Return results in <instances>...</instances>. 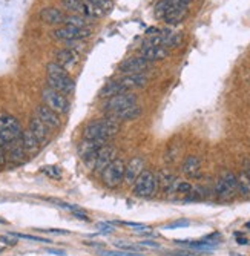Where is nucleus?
Returning a JSON list of instances; mask_svg holds the SVG:
<instances>
[{
	"instance_id": "20e7f679",
	"label": "nucleus",
	"mask_w": 250,
	"mask_h": 256,
	"mask_svg": "<svg viewBox=\"0 0 250 256\" xmlns=\"http://www.w3.org/2000/svg\"><path fill=\"white\" fill-rule=\"evenodd\" d=\"M158 190V181L157 175L151 170H143L132 184L134 195L138 198H152Z\"/></svg>"
},
{
	"instance_id": "6e6552de",
	"label": "nucleus",
	"mask_w": 250,
	"mask_h": 256,
	"mask_svg": "<svg viewBox=\"0 0 250 256\" xmlns=\"http://www.w3.org/2000/svg\"><path fill=\"white\" fill-rule=\"evenodd\" d=\"M215 194H217L218 200H221V201L234 200L238 195L237 175L232 172H224L215 184Z\"/></svg>"
},
{
	"instance_id": "f257e3e1",
	"label": "nucleus",
	"mask_w": 250,
	"mask_h": 256,
	"mask_svg": "<svg viewBox=\"0 0 250 256\" xmlns=\"http://www.w3.org/2000/svg\"><path fill=\"white\" fill-rule=\"evenodd\" d=\"M118 132H120V123L111 117H105V118L91 121L85 127V131H83V138L108 141L114 138Z\"/></svg>"
},
{
	"instance_id": "aec40b11",
	"label": "nucleus",
	"mask_w": 250,
	"mask_h": 256,
	"mask_svg": "<svg viewBox=\"0 0 250 256\" xmlns=\"http://www.w3.org/2000/svg\"><path fill=\"white\" fill-rule=\"evenodd\" d=\"M38 15L48 25H61V23H65V17H66L63 14V11L58 9V8H54V6L43 8V9L40 11Z\"/></svg>"
},
{
	"instance_id": "2eb2a0df",
	"label": "nucleus",
	"mask_w": 250,
	"mask_h": 256,
	"mask_svg": "<svg viewBox=\"0 0 250 256\" xmlns=\"http://www.w3.org/2000/svg\"><path fill=\"white\" fill-rule=\"evenodd\" d=\"M29 131L32 132V135L38 140V143H40L41 146L48 143L51 129H49V127H48L43 121H41L40 118H37L35 115L29 118Z\"/></svg>"
},
{
	"instance_id": "9b49d317",
	"label": "nucleus",
	"mask_w": 250,
	"mask_h": 256,
	"mask_svg": "<svg viewBox=\"0 0 250 256\" xmlns=\"http://www.w3.org/2000/svg\"><path fill=\"white\" fill-rule=\"evenodd\" d=\"M152 63L144 60L141 57H129L126 60H123L118 65V71L124 75L128 74H144L146 71L151 69Z\"/></svg>"
},
{
	"instance_id": "a878e982",
	"label": "nucleus",
	"mask_w": 250,
	"mask_h": 256,
	"mask_svg": "<svg viewBox=\"0 0 250 256\" xmlns=\"http://www.w3.org/2000/svg\"><path fill=\"white\" fill-rule=\"evenodd\" d=\"M157 181H158V189H161L163 192H171L174 183L177 181V178L174 177V174L168 169H161L160 172L157 174Z\"/></svg>"
},
{
	"instance_id": "5701e85b",
	"label": "nucleus",
	"mask_w": 250,
	"mask_h": 256,
	"mask_svg": "<svg viewBox=\"0 0 250 256\" xmlns=\"http://www.w3.org/2000/svg\"><path fill=\"white\" fill-rule=\"evenodd\" d=\"M22 143H23V147H25V152H26V155H37L38 154V151H40V147H41V144L38 143V140L32 135V132L29 131V129H25L23 132H22Z\"/></svg>"
},
{
	"instance_id": "cd10ccee",
	"label": "nucleus",
	"mask_w": 250,
	"mask_h": 256,
	"mask_svg": "<svg viewBox=\"0 0 250 256\" xmlns=\"http://www.w3.org/2000/svg\"><path fill=\"white\" fill-rule=\"evenodd\" d=\"M237 187H238V194L246 198V200H250V180L249 177L246 175V172H240L237 175Z\"/></svg>"
},
{
	"instance_id": "0eeeda50",
	"label": "nucleus",
	"mask_w": 250,
	"mask_h": 256,
	"mask_svg": "<svg viewBox=\"0 0 250 256\" xmlns=\"http://www.w3.org/2000/svg\"><path fill=\"white\" fill-rule=\"evenodd\" d=\"M124 170H126V163L121 158H115L101 172V178L105 186L109 189H117L124 181Z\"/></svg>"
},
{
	"instance_id": "79ce46f5",
	"label": "nucleus",
	"mask_w": 250,
	"mask_h": 256,
	"mask_svg": "<svg viewBox=\"0 0 250 256\" xmlns=\"http://www.w3.org/2000/svg\"><path fill=\"white\" fill-rule=\"evenodd\" d=\"M97 227H98L101 232H108V233H112V232H114V227H111L109 224H105V223H100Z\"/></svg>"
},
{
	"instance_id": "c85d7f7f",
	"label": "nucleus",
	"mask_w": 250,
	"mask_h": 256,
	"mask_svg": "<svg viewBox=\"0 0 250 256\" xmlns=\"http://www.w3.org/2000/svg\"><path fill=\"white\" fill-rule=\"evenodd\" d=\"M65 25H69V26H74V28H91L88 18L81 17V15H77V14L66 15L65 17Z\"/></svg>"
},
{
	"instance_id": "a18cd8bd",
	"label": "nucleus",
	"mask_w": 250,
	"mask_h": 256,
	"mask_svg": "<svg viewBox=\"0 0 250 256\" xmlns=\"http://www.w3.org/2000/svg\"><path fill=\"white\" fill-rule=\"evenodd\" d=\"M175 256H195V255H192V253H181V252H178V253H174Z\"/></svg>"
},
{
	"instance_id": "a211bd4d",
	"label": "nucleus",
	"mask_w": 250,
	"mask_h": 256,
	"mask_svg": "<svg viewBox=\"0 0 250 256\" xmlns=\"http://www.w3.org/2000/svg\"><path fill=\"white\" fill-rule=\"evenodd\" d=\"M169 55V49H166L164 46H152V45H143L140 48V57L148 60L151 63L164 60Z\"/></svg>"
},
{
	"instance_id": "6ab92c4d",
	"label": "nucleus",
	"mask_w": 250,
	"mask_h": 256,
	"mask_svg": "<svg viewBox=\"0 0 250 256\" xmlns=\"http://www.w3.org/2000/svg\"><path fill=\"white\" fill-rule=\"evenodd\" d=\"M78 61V54L69 48H65V49H60L57 54H55V63H58V65L61 68H65L66 71L72 69Z\"/></svg>"
},
{
	"instance_id": "c756f323",
	"label": "nucleus",
	"mask_w": 250,
	"mask_h": 256,
	"mask_svg": "<svg viewBox=\"0 0 250 256\" xmlns=\"http://www.w3.org/2000/svg\"><path fill=\"white\" fill-rule=\"evenodd\" d=\"M192 190H194V186H192L189 181H178V180L174 183V186H172V189H171V192L180 194V195H183L184 198H186V197H189V195L192 194Z\"/></svg>"
},
{
	"instance_id": "4468645a",
	"label": "nucleus",
	"mask_w": 250,
	"mask_h": 256,
	"mask_svg": "<svg viewBox=\"0 0 250 256\" xmlns=\"http://www.w3.org/2000/svg\"><path fill=\"white\" fill-rule=\"evenodd\" d=\"M115 154H117V149L112 144H105L103 147H100L95 157V164H94L95 172H103V169L115 160Z\"/></svg>"
},
{
	"instance_id": "4c0bfd02",
	"label": "nucleus",
	"mask_w": 250,
	"mask_h": 256,
	"mask_svg": "<svg viewBox=\"0 0 250 256\" xmlns=\"http://www.w3.org/2000/svg\"><path fill=\"white\" fill-rule=\"evenodd\" d=\"M117 246H118V249H121V250H128V252H137V246H132V244H121V243H117Z\"/></svg>"
},
{
	"instance_id": "f03ea898",
	"label": "nucleus",
	"mask_w": 250,
	"mask_h": 256,
	"mask_svg": "<svg viewBox=\"0 0 250 256\" xmlns=\"http://www.w3.org/2000/svg\"><path fill=\"white\" fill-rule=\"evenodd\" d=\"M46 74H48V86L65 94L71 95L75 91V81L69 75V71L61 68L58 63L51 61L46 66Z\"/></svg>"
},
{
	"instance_id": "c9c22d12",
	"label": "nucleus",
	"mask_w": 250,
	"mask_h": 256,
	"mask_svg": "<svg viewBox=\"0 0 250 256\" xmlns=\"http://www.w3.org/2000/svg\"><path fill=\"white\" fill-rule=\"evenodd\" d=\"M187 226H189V221H187V220H180V221L168 224V226H166V229H180V227H187Z\"/></svg>"
},
{
	"instance_id": "2f4dec72",
	"label": "nucleus",
	"mask_w": 250,
	"mask_h": 256,
	"mask_svg": "<svg viewBox=\"0 0 250 256\" xmlns=\"http://www.w3.org/2000/svg\"><path fill=\"white\" fill-rule=\"evenodd\" d=\"M41 174H45L48 178H52V180L61 178V170L57 166H45L43 169H41Z\"/></svg>"
},
{
	"instance_id": "473e14b6",
	"label": "nucleus",
	"mask_w": 250,
	"mask_h": 256,
	"mask_svg": "<svg viewBox=\"0 0 250 256\" xmlns=\"http://www.w3.org/2000/svg\"><path fill=\"white\" fill-rule=\"evenodd\" d=\"M94 3L101 9V12L108 15L114 9V2L112 0H94Z\"/></svg>"
},
{
	"instance_id": "ea45409f",
	"label": "nucleus",
	"mask_w": 250,
	"mask_h": 256,
	"mask_svg": "<svg viewBox=\"0 0 250 256\" xmlns=\"http://www.w3.org/2000/svg\"><path fill=\"white\" fill-rule=\"evenodd\" d=\"M5 163H6V152H5V149L0 146V170L3 169Z\"/></svg>"
},
{
	"instance_id": "7ed1b4c3",
	"label": "nucleus",
	"mask_w": 250,
	"mask_h": 256,
	"mask_svg": "<svg viewBox=\"0 0 250 256\" xmlns=\"http://www.w3.org/2000/svg\"><path fill=\"white\" fill-rule=\"evenodd\" d=\"M22 124L14 115L8 112H0V146H8L14 140L22 137Z\"/></svg>"
},
{
	"instance_id": "a19ab883",
	"label": "nucleus",
	"mask_w": 250,
	"mask_h": 256,
	"mask_svg": "<svg viewBox=\"0 0 250 256\" xmlns=\"http://www.w3.org/2000/svg\"><path fill=\"white\" fill-rule=\"evenodd\" d=\"M41 232H45V233H57V235H68L69 233L68 230H58V229H43Z\"/></svg>"
},
{
	"instance_id": "f3484780",
	"label": "nucleus",
	"mask_w": 250,
	"mask_h": 256,
	"mask_svg": "<svg viewBox=\"0 0 250 256\" xmlns=\"http://www.w3.org/2000/svg\"><path fill=\"white\" fill-rule=\"evenodd\" d=\"M144 170V160L141 157H134L126 163V170H124V181L129 186L135 183L138 175Z\"/></svg>"
},
{
	"instance_id": "72a5a7b5",
	"label": "nucleus",
	"mask_w": 250,
	"mask_h": 256,
	"mask_svg": "<svg viewBox=\"0 0 250 256\" xmlns=\"http://www.w3.org/2000/svg\"><path fill=\"white\" fill-rule=\"evenodd\" d=\"M65 43H66V48L75 51L77 54H80L81 51H85V49H86L85 40H71V41H65Z\"/></svg>"
},
{
	"instance_id": "1a4fd4ad",
	"label": "nucleus",
	"mask_w": 250,
	"mask_h": 256,
	"mask_svg": "<svg viewBox=\"0 0 250 256\" xmlns=\"http://www.w3.org/2000/svg\"><path fill=\"white\" fill-rule=\"evenodd\" d=\"M137 100H138L137 95L132 92H121L111 98H106V103L103 106V111L106 114H114V112H118L121 109H126V108H131V106L137 104Z\"/></svg>"
},
{
	"instance_id": "f704fd0d",
	"label": "nucleus",
	"mask_w": 250,
	"mask_h": 256,
	"mask_svg": "<svg viewBox=\"0 0 250 256\" xmlns=\"http://www.w3.org/2000/svg\"><path fill=\"white\" fill-rule=\"evenodd\" d=\"M14 238H23V240H29V241H37V243H51L49 240L40 238V237H31V235H25V233H9Z\"/></svg>"
},
{
	"instance_id": "58836bf2",
	"label": "nucleus",
	"mask_w": 250,
	"mask_h": 256,
	"mask_svg": "<svg viewBox=\"0 0 250 256\" xmlns=\"http://www.w3.org/2000/svg\"><path fill=\"white\" fill-rule=\"evenodd\" d=\"M0 243H3V244H6V246H15L17 244V240H11V235L9 237H0Z\"/></svg>"
},
{
	"instance_id": "c03bdc74",
	"label": "nucleus",
	"mask_w": 250,
	"mask_h": 256,
	"mask_svg": "<svg viewBox=\"0 0 250 256\" xmlns=\"http://www.w3.org/2000/svg\"><path fill=\"white\" fill-rule=\"evenodd\" d=\"M237 243H238V244H243V246H244V244H247L249 241H247V238H243V237H238V240H237Z\"/></svg>"
},
{
	"instance_id": "4be33fe9",
	"label": "nucleus",
	"mask_w": 250,
	"mask_h": 256,
	"mask_svg": "<svg viewBox=\"0 0 250 256\" xmlns=\"http://www.w3.org/2000/svg\"><path fill=\"white\" fill-rule=\"evenodd\" d=\"M106 144V141H103V140H85L83 138L80 147H78V154L81 158H86V157H91L94 154L98 152V149L103 147Z\"/></svg>"
},
{
	"instance_id": "f8f14e48",
	"label": "nucleus",
	"mask_w": 250,
	"mask_h": 256,
	"mask_svg": "<svg viewBox=\"0 0 250 256\" xmlns=\"http://www.w3.org/2000/svg\"><path fill=\"white\" fill-rule=\"evenodd\" d=\"M34 112H35L34 115H35L37 118H40L41 121H43V123L49 127L51 131H54V129H60L61 120H60L58 114H57V112H54L52 109H49L46 104H38Z\"/></svg>"
},
{
	"instance_id": "49530a36",
	"label": "nucleus",
	"mask_w": 250,
	"mask_h": 256,
	"mask_svg": "<svg viewBox=\"0 0 250 256\" xmlns=\"http://www.w3.org/2000/svg\"><path fill=\"white\" fill-rule=\"evenodd\" d=\"M246 227H247V229H249V230H250V221H249V223H247V224H246Z\"/></svg>"
},
{
	"instance_id": "39448f33",
	"label": "nucleus",
	"mask_w": 250,
	"mask_h": 256,
	"mask_svg": "<svg viewBox=\"0 0 250 256\" xmlns=\"http://www.w3.org/2000/svg\"><path fill=\"white\" fill-rule=\"evenodd\" d=\"M41 100H43V104H46L49 109H52L58 115H66L71 109V101L68 100V97L49 86L41 89Z\"/></svg>"
},
{
	"instance_id": "9d476101",
	"label": "nucleus",
	"mask_w": 250,
	"mask_h": 256,
	"mask_svg": "<svg viewBox=\"0 0 250 256\" xmlns=\"http://www.w3.org/2000/svg\"><path fill=\"white\" fill-rule=\"evenodd\" d=\"M92 34V28H74L69 25H65L61 28H57L52 35L57 40L61 41H71V40H85Z\"/></svg>"
},
{
	"instance_id": "412c9836",
	"label": "nucleus",
	"mask_w": 250,
	"mask_h": 256,
	"mask_svg": "<svg viewBox=\"0 0 250 256\" xmlns=\"http://www.w3.org/2000/svg\"><path fill=\"white\" fill-rule=\"evenodd\" d=\"M183 174L187 178H200L201 177V160L195 155H189L183 163Z\"/></svg>"
},
{
	"instance_id": "b1692460",
	"label": "nucleus",
	"mask_w": 250,
	"mask_h": 256,
	"mask_svg": "<svg viewBox=\"0 0 250 256\" xmlns=\"http://www.w3.org/2000/svg\"><path fill=\"white\" fill-rule=\"evenodd\" d=\"M111 118L117 120L118 123L120 121H131V120H137L140 115H141V108L138 104H134L131 108H126V109H121L118 112H114V114H108Z\"/></svg>"
},
{
	"instance_id": "ddd939ff",
	"label": "nucleus",
	"mask_w": 250,
	"mask_h": 256,
	"mask_svg": "<svg viewBox=\"0 0 250 256\" xmlns=\"http://www.w3.org/2000/svg\"><path fill=\"white\" fill-rule=\"evenodd\" d=\"M121 88L126 92H132L134 89H141L149 83V77L146 74H128L118 78Z\"/></svg>"
},
{
	"instance_id": "37998d69",
	"label": "nucleus",
	"mask_w": 250,
	"mask_h": 256,
	"mask_svg": "<svg viewBox=\"0 0 250 256\" xmlns=\"http://www.w3.org/2000/svg\"><path fill=\"white\" fill-rule=\"evenodd\" d=\"M140 246H146V247H155V249H158V247H160V244H158V243H154V241H143V243H140Z\"/></svg>"
},
{
	"instance_id": "e433bc0d",
	"label": "nucleus",
	"mask_w": 250,
	"mask_h": 256,
	"mask_svg": "<svg viewBox=\"0 0 250 256\" xmlns=\"http://www.w3.org/2000/svg\"><path fill=\"white\" fill-rule=\"evenodd\" d=\"M121 224H124V226H129V227H132V229H138V230H148V229H149L148 226H144V224H137V223H128V221H123Z\"/></svg>"
},
{
	"instance_id": "dca6fc26",
	"label": "nucleus",
	"mask_w": 250,
	"mask_h": 256,
	"mask_svg": "<svg viewBox=\"0 0 250 256\" xmlns=\"http://www.w3.org/2000/svg\"><path fill=\"white\" fill-rule=\"evenodd\" d=\"M3 149L8 151V160L14 164H22L28 158V155L25 152V147H23V143H22V138L14 140L12 143H9Z\"/></svg>"
},
{
	"instance_id": "423d86ee",
	"label": "nucleus",
	"mask_w": 250,
	"mask_h": 256,
	"mask_svg": "<svg viewBox=\"0 0 250 256\" xmlns=\"http://www.w3.org/2000/svg\"><path fill=\"white\" fill-rule=\"evenodd\" d=\"M192 2L194 0H168V8H166L163 20L168 25H178L186 18Z\"/></svg>"
},
{
	"instance_id": "7c9ffc66",
	"label": "nucleus",
	"mask_w": 250,
	"mask_h": 256,
	"mask_svg": "<svg viewBox=\"0 0 250 256\" xmlns=\"http://www.w3.org/2000/svg\"><path fill=\"white\" fill-rule=\"evenodd\" d=\"M100 256H143L137 252H128V250H101L98 252Z\"/></svg>"
},
{
	"instance_id": "393cba45",
	"label": "nucleus",
	"mask_w": 250,
	"mask_h": 256,
	"mask_svg": "<svg viewBox=\"0 0 250 256\" xmlns=\"http://www.w3.org/2000/svg\"><path fill=\"white\" fill-rule=\"evenodd\" d=\"M61 5H63L65 9H68L72 14H77V15L89 18L88 6L85 3V0H61Z\"/></svg>"
},
{
	"instance_id": "bb28decb",
	"label": "nucleus",
	"mask_w": 250,
	"mask_h": 256,
	"mask_svg": "<svg viewBox=\"0 0 250 256\" xmlns=\"http://www.w3.org/2000/svg\"><path fill=\"white\" fill-rule=\"evenodd\" d=\"M121 92H126V91L121 88L120 81L118 80H111V81H108L105 86L101 88L98 97L100 98H111V97H114L117 94H121Z\"/></svg>"
}]
</instances>
